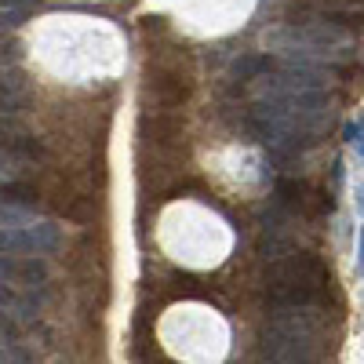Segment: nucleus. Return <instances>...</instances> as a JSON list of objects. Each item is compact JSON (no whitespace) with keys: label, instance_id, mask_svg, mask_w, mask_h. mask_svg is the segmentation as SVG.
<instances>
[{"label":"nucleus","instance_id":"2","mask_svg":"<svg viewBox=\"0 0 364 364\" xmlns=\"http://www.w3.org/2000/svg\"><path fill=\"white\" fill-rule=\"evenodd\" d=\"M360 154H364V146H360Z\"/></svg>","mask_w":364,"mask_h":364},{"label":"nucleus","instance_id":"1","mask_svg":"<svg viewBox=\"0 0 364 364\" xmlns=\"http://www.w3.org/2000/svg\"><path fill=\"white\" fill-rule=\"evenodd\" d=\"M357 269H364V233H360V259H357Z\"/></svg>","mask_w":364,"mask_h":364}]
</instances>
